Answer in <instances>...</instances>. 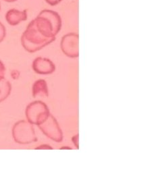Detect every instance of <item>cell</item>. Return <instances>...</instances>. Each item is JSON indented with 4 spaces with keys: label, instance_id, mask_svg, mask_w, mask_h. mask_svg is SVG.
<instances>
[{
    "label": "cell",
    "instance_id": "obj_1",
    "mask_svg": "<svg viewBox=\"0 0 162 182\" xmlns=\"http://www.w3.org/2000/svg\"><path fill=\"white\" fill-rule=\"evenodd\" d=\"M60 15L51 10H43L31 20L21 36V44L26 51L35 53L56 39L61 30Z\"/></svg>",
    "mask_w": 162,
    "mask_h": 182
},
{
    "label": "cell",
    "instance_id": "obj_2",
    "mask_svg": "<svg viewBox=\"0 0 162 182\" xmlns=\"http://www.w3.org/2000/svg\"><path fill=\"white\" fill-rule=\"evenodd\" d=\"M33 126L27 120H20L15 123L12 130L15 142L20 144H28L37 141Z\"/></svg>",
    "mask_w": 162,
    "mask_h": 182
},
{
    "label": "cell",
    "instance_id": "obj_3",
    "mask_svg": "<svg viewBox=\"0 0 162 182\" xmlns=\"http://www.w3.org/2000/svg\"><path fill=\"white\" fill-rule=\"evenodd\" d=\"M50 114L48 106L41 101L31 102L25 109L27 120L33 125H36L37 126L43 123Z\"/></svg>",
    "mask_w": 162,
    "mask_h": 182
},
{
    "label": "cell",
    "instance_id": "obj_4",
    "mask_svg": "<svg viewBox=\"0 0 162 182\" xmlns=\"http://www.w3.org/2000/svg\"><path fill=\"white\" fill-rule=\"evenodd\" d=\"M42 133L48 138L56 142H61L64 138V134L56 118L50 114L46 120L38 126Z\"/></svg>",
    "mask_w": 162,
    "mask_h": 182
},
{
    "label": "cell",
    "instance_id": "obj_5",
    "mask_svg": "<svg viewBox=\"0 0 162 182\" xmlns=\"http://www.w3.org/2000/svg\"><path fill=\"white\" fill-rule=\"evenodd\" d=\"M60 47L63 53L70 58L79 56V35L74 33L66 34L62 36Z\"/></svg>",
    "mask_w": 162,
    "mask_h": 182
},
{
    "label": "cell",
    "instance_id": "obj_6",
    "mask_svg": "<svg viewBox=\"0 0 162 182\" xmlns=\"http://www.w3.org/2000/svg\"><path fill=\"white\" fill-rule=\"evenodd\" d=\"M32 68L38 74L49 75L56 71V65L50 59L38 57L33 61Z\"/></svg>",
    "mask_w": 162,
    "mask_h": 182
},
{
    "label": "cell",
    "instance_id": "obj_7",
    "mask_svg": "<svg viewBox=\"0 0 162 182\" xmlns=\"http://www.w3.org/2000/svg\"><path fill=\"white\" fill-rule=\"evenodd\" d=\"M27 10H19L15 8L9 10L5 15L7 22L11 26H16L27 20Z\"/></svg>",
    "mask_w": 162,
    "mask_h": 182
},
{
    "label": "cell",
    "instance_id": "obj_8",
    "mask_svg": "<svg viewBox=\"0 0 162 182\" xmlns=\"http://www.w3.org/2000/svg\"><path fill=\"white\" fill-rule=\"evenodd\" d=\"M32 95L34 98H48L49 97L48 85L45 80L39 79L33 83Z\"/></svg>",
    "mask_w": 162,
    "mask_h": 182
},
{
    "label": "cell",
    "instance_id": "obj_9",
    "mask_svg": "<svg viewBox=\"0 0 162 182\" xmlns=\"http://www.w3.org/2000/svg\"><path fill=\"white\" fill-rule=\"evenodd\" d=\"M12 91V84L5 77L0 78V103L9 97Z\"/></svg>",
    "mask_w": 162,
    "mask_h": 182
},
{
    "label": "cell",
    "instance_id": "obj_10",
    "mask_svg": "<svg viewBox=\"0 0 162 182\" xmlns=\"http://www.w3.org/2000/svg\"><path fill=\"white\" fill-rule=\"evenodd\" d=\"M6 36V29L5 26L0 22V43L4 40Z\"/></svg>",
    "mask_w": 162,
    "mask_h": 182
},
{
    "label": "cell",
    "instance_id": "obj_11",
    "mask_svg": "<svg viewBox=\"0 0 162 182\" xmlns=\"http://www.w3.org/2000/svg\"><path fill=\"white\" fill-rule=\"evenodd\" d=\"M72 142L77 149H79V134L74 135L72 138Z\"/></svg>",
    "mask_w": 162,
    "mask_h": 182
},
{
    "label": "cell",
    "instance_id": "obj_12",
    "mask_svg": "<svg viewBox=\"0 0 162 182\" xmlns=\"http://www.w3.org/2000/svg\"><path fill=\"white\" fill-rule=\"evenodd\" d=\"M36 150H53L54 148L49 144H41L36 148Z\"/></svg>",
    "mask_w": 162,
    "mask_h": 182
},
{
    "label": "cell",
    "instance_id": "obj_13",
    "mask_svg": "<svg viewBox=\"0 0 162 182\" xmlns=\"http://www.w3.org/2000/svg\"><path fill=\"white\" fill-rule=\"evenodd\" d=\"M5 72H6V67H5L3 62L0 59V78L4 77Z\"/></svg>",
    "mask_w": 162,
    "mask_h": 182
},
{
    "label": "cell",
    "instance_id": "obj_14",
    "mask_svg": "<svg viewBox=\"0 0 162 182\" xmlns=\"http://www.w3.org/2000/svg\"><path fill=\"white\" fill-rule=\"evenodd\" d=\"M45 1L48 3L49 5H50L51 6H57V4H59L62 0H45Z\"/></svg>",
    "mask_w": 162,
    "mask_h": 182
},
{
    "label": "cell",
    "instance_id": "obj_15",
    "mask_svg": "<svg viewBox=\"0 0 162 182\" xmlns=\"http://www.w3.org/2000/svg\"><path fill=\"white\" fill-rule=\"evenodd\" d=\"M11 75L13 78V79L17 80V79H18V78L20 77V72H18V70H14L12 72Z\"/></svg>",
    "mask_w": 162,
    "mask_h": 182
},
{
    "label": "cell",
    "instance_id": "obj_16",
    "mask_svg": "<svg viewBox=\"0 0 162 182\" xmlns=\"http://www.w3.org/2000/svg\"><path fill=\"white\" fill-rule=\"evenodd\" d=\"M60 149L62 150V149H69V150H71L72 148L70 147V146H63L62 148H60Z\"/></svg>",
    "mask_w": 162,
    "mask_h": 182
},
{
    "label": "cell",
    "instance_id": "obj_17",
    "mask_svg": "<svg viewBox=\"0 0 162 182\" xmlns=\"http://www.w3.org/2000/svg\"><path fill=\"white\" fill-rule=\"evenodd\" d=\"M4 1H6V2H8V3H12V2L16 1L17 0H4Z\"/></svg>",
    "mask_w": 162,
    "mask_h": 182
},
{
    "label": "cell",
    "instance_id": "obj_18",
    "mask_svg": "<svg viewBox=\"0 0 162 182\" xmlns=\"http://www.w3.org/2000/svg\"><path fill=\"white\" fill-rule=\"evenodd\" d=\"M0 10H1V4H0Z\"/></svg>",
    "mask_w": 162,
    "mask_h": 182
}]
</instances>
